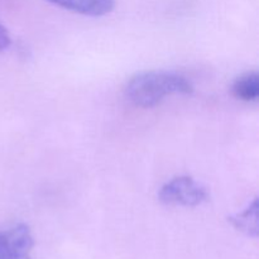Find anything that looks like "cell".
<instances>
[{
	"mask_svg": "<svg viewBox=\"0 0 259 259\" xmlns=\"http://www.w3.org/2000/svg\"><path fill=\"white\" fill-rule=\"evenodd\" d=\"M63 9L89 17H101L113 10L115 0H48Z\"/></svg>",
	"mask_w": 259,
	"mask_h": 259,
	"instance_id": "277c9868",
	"label": "cell"
},
{
	"mask_svg": "<svg viewBox=\"0 0 259 259\" xmlns=\"http://www.w3.org/2000/svg\"><path fill=\"white\" fill-rule=\"evenodd\" d=\"M33 240L29 227L23 223L0 227V259H32Z\"/></svg>",
	"mask_w": 259,
	"mask_h": 259,
	"instance_id": "3957f363",
	"label": "cell"
},
{
	"mask_svg": "<svg viewBox=\"0 0 259 259\" xmlns=\"http://www.w3.org/2000/svg\"><path fill=\"white\" fill-rule=\"evenodd\" d=\"M161 202L171 206L194 207L204 204L209 197L206 187L190 176H179L166 182L158 194Z\"/></svg>",
	"mask_w": 259,
	"mask_h": 259,
	"instance_id": "7a4b0ae2",
	"label": "cell"
},
{
	"mask_svg": "<svg viewBox=\"0 0 259 259\" xmlns=\"http://www.w3.org/2000/svg\"><path fill=\"white\" fill-rule=\"evenodd\" d=\"M229 222L233 227L239 232L245 233L250 237H257L258 234V200H253L247 209L242 212L233 215L229 218Z\"/></svg>",
	"mask_w": 259,
	"mask_h": 259,
	"instance_id": "8992f818",
	"label": "cell"
},
{
	"mask_svg": "<svg viewBox=\"0 0 259 259\" xmlns=\"http://www.w3.org/2000/svg\"><path fill=\"white\" fill-rule=\"evenodd\" d=\"M232 93L238 100L255 101L259 96V75L255 71L245 72L235 78L232 85Z\"/></svg>",
	"mask_w": 259,
	"mask_h": 259,
	"instance_id": "5b68a950",
	"label": "cell"
},
{
	"mask_svg": "<svg viewBox=\"0 0 259 259\" xmlns=\"http://www.w3.org/2000/svg\"><path fill=\"white\" fill-rule=\"evenodd\" d=\"M10 42H12V39H10L9 32L0 24V52L7 50L10 46Z\"/></svg>",
	"mask_w": 259,
	"mask_h": 259,
	"instance_id": "52a82bcc",
	"label": "cell"
},
{
	"mask_svg": "<svg viewBox=\"0 0 259 259\" xmlns=\"http://www.w3.org/2000/svg\"><path fill=\"white\" fill-rule=\"evenodd\" d=\"M191 82L185 76L168 71H146L134 75L126 83L124 93L133 105L153 108L172 95L192 93Z\"/></svg>",
	"mask_w": 259,
	"mask_h": 259,
	"instance_id": "6da1fadb",
	"label": "cell"
}]
</instances>
